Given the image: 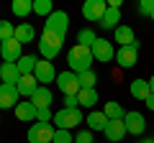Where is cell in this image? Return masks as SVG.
<instances>
[{"mask_svg": "<svg viewBox=\"0 0 154 143\" xmlns=\"http://www.w3.org/2000/svg\"><path fill=\"white\" fill-rule=\"evenodd\" d=\"M93 51L88 49V46H80L75 44L69 51H67V66H69V72H75V74H82V72L93 69Z\"/></svg>", "mask_w": 154, "mask_h": 143, "instance_id": "cell-1", "label": "cell"}, {"mask_svg": "<svg viewBox=\"0 0 154 143\" xmlns=\"http://www.w3.org/2000/svg\"><path fill=\"white\" fill-rule=\"evenodd\" d=\"M36 44H38V54H41V59L51 61V59H57V54H59L62 46H64V36H59V33L46 31V28H44V33H41V39H38Z\"/></svg>", "mask_w": 154, "mask_h": 143, "instance_id": "cell-2", "label": "cell"}, {"mask_svg": "<svg viewBox=\"0 0 154 143\" xmlns=\"http://www.w3.org/2000/svg\"><path fill=\"white\" fill-rule=\"evenodd\" d=\"M82 110L80 107H75V110H69V107H62L59 112H54V120H51V125L57 128V130H72V128H77L80 123H82Z\"/></svg>", "mask_w": 154, "mask_h": 143, "instance_id": "cell-3", "label": "cell"}, {"mask_svg": "<svg viewBox=\"0 0 154 143\" xmlns=\"http://www.w3.org/2000/svg\"><path fill=\"white\" fill-rule=\"evenodd\" d=\"M57 87H59V92L64 95V97H77L80 95V77H77L75 72H59L57 74Z\"/></svg>", "mask_w": 154, "mask_h": 143, "instance_id": "cell-4", "label": "cell"}, {"mask_svg": "<svg viewBox=\"0 0 154 143\" xmlns=\"http://www.w3.org/2000/svg\"><path fill=\"white\" fill-rule=\"evenodd\" d=\"M57 128L51 123H33L28 128V143H54Z\"/></svg>", "mask_w": 154, "mask_h": 143, "instance_id": "cell-5", "label": "cell"}, {"mask_svg": "<svg viewBox=\"0 0 154 143\" xmlns=\"http://www.w3.org/2000/svg\"><path fill=\"white\" fill-rule=\"evenodd\" d=\"M136 61H139V41H134L131 46H118L116 64L121 69H131V66H136Z\"/></svg>", "mask_w": 154, "mask_h": 143, "instance_id": "cell-6", "label": "cell"}, {"mask_svg": "<svg viewBox=\"0 0 154 143\" xmlns=\"http://www.w3.org/2000/svg\"><path fill=\"white\" fill-rule=\"evenodd\" d=\"M44 28H46V31L59 33V36H67V28H69V16H67L64 10H54V13L44 21Z\"/></svg>", "mask_w": 154, "mask_h": 143, "instance_id": "cell-7", "label": "cell"}, {"mask_svg": "<svg viewBox=\"0 0 154 143\" xmlns=\"http://www.w3.org/2000/svg\"><path fill=\"white\" fill-rule=\"evenodd\" d=\"M90 51H93V59L103 61V64H108V61L116 59V49H113V44H110L108 39H98L93 46H90Z\"/></svg>", "mask_w": 154, "mask_h": 143, "instance_id": "cell-8", "label": "cell"}, {"mask_svg": "<svg viewBox=\"0 0 154 143\" xmlns=\"http://www.w3.org/2000/svg\"><path fill=\"white\" fill-rule=\"evenodd\" d=\"M21 102V92L16 84H0V110H16Z\"/></svg>", "mask_w": 154, "mask_h": 143, "instance_id": "cell-9", "label": "cell"}, {"mask_svg": "<svg viewBox=\"0 0 154 143\" xmlns=\"http://www.w3.org/2000/svg\"><path fill=\"white\" fill-rule=\"evenodd\" d=\"M33 77H36V82L41 84V87H49V82H57V69H54V64L46 61V59H38Z\"/></svg>", "mask_w": 154, "mask_h": 143, "instance_id": "cell-10", "label": "cell"}, {"mask_svg": "<svg viewBox=\"0 0 154 143\" xmlns=\"http://www.w3.org/2000/svg\"><path fill=\"white\" fill-rule=\"evenodd\" d=\"M0 56H3V61H8V64H18V59L23 56V46L18 44L16 39H8L0 44Z\"/></svg>", "mask_w": 154, "mask_h": 143, "instance_id": "cell-11", "label": "cell"}, {"mask_svg": "<svg viewBox=\"0 0 154 143\" xmlns=\"http://www.w3.org/2000/svg\"><path fill=\"white\" fill-rule=\"evenodd\" d=\"M105 10H108V3L105 0H88L82 5V16H85V21H103V16H105Z\"/></svg>", "mask_w": 154, "mask_h": 143, "instance_id": "cell-12", "label": "cell"}, {"mask_svg": "<svg viewBox=\"0 0 154 143\" xmlns=\"http://www.w3.org/2000/svg\"><path fill=\"white\" fill-rule=\"evenodd\" d=\"M123 123H126V133L128 136H141L144 128H146V120H144V115L139 110H128L126 118H123Z\"/></svg>", "mask_w": 154, "mask_h": 143, "instance_id": "cell-13", "label": "cell"}, {"mask_svg": "<svg viewBox=\"0 0 154 143\" xmlns=\"http://www.w3.org/2000/svg\"><path fill=\"white\" fill-rule=\"evenodd\" d=\"M13 112H16V118H18L21 123H33V120H36V115H38L36 105H33L31 100H23V102H18Z\"/></svg>", "mask_w": 154, "mask_h": 143, "instance_id": "cell-14", "label": "cell"}, {"mask_svg": "<svg viewBox=\"0 0 154 143\" xmlns=\"http://www.w3.org/2000/svg\"><path fill=\"white\" fill-rule=\"evenodd\" d=\"M18 92H21V97H26V100H31L33 95H36V89L41 87V84L36 82V77L33 74H21V79H18Z\"/></svg>", "mask_w": 154, "mask_h": 143, "instance_id": "cell-15", "label": "cell"}, {"mask_svg": "<svg viewBox=\"0 0 154 143\" xmlns=\"http://www.w3.org/2000/svg\"><path fill=\"white\" fill-rule=\"evenodd\" d=\"M105 138H108L110 143H118L123 141V136H126V123L123 120H108V125H105Z\"/></svg>", "mask_w": 154, "mask_h": 143, "instance_id": "cell-16", "label": "cell"}, {"mask_svg": "<svg viewBox=\"0 0 154 143\" xmlns=\"http://www.w3.org/2000/svg\"><path fill=\"white\" fill-rule=\"evenodd\" d=\"M0 79H3V84H18V79H21L18 64H8V61H3V64H0Z\"/></svg>", "mask_w": 154, "mask_h": 143, "instance_id": "cell-17", "label": "cell"}, {"mask_svg": "<svg viewBox=\"0 0 154 143\" xmlns=\"http://www.w3.org/2000/svg\"><path fill=\"white\" fill-rule=\"evenodd\" d=\"M103 31H116V28L121 26V10L118 8H108L105 10V16H103V21L98 23Z\"/></svg>", "mask_w": 154, "mask_h": 143, "instance_id": "cell-18", "label": "cell"}, {"mask_svg": "<svg viewBox=\"0 0 154 143\" xmlns=\"http://www.w3.org/2000/svg\"><path fill=\"white\" fill-rule=\"evenodd\" d=\"M128 92H131L134 100H141V102H146V97L152 95V89H149V79H134L131 87H128Z\"/></svg>", "mask_w": 154, "mask_h": 143, "instance_id": "cell-19", "label": "cell"}, {"mask_svg": "<svg viewBox=\"0 0 154 143\" xmlns=\"http://www.w3.org/2000/svg\"><path fill=\"white\" fill-rule=\"evenodd\" d=\"M113 41H116L118 46H131L134 41H136V39H134V28H131V26H123V23H121V26L113 31Z\"/></svg>", "mask_w": 154, "mask_h": 143, "instance_id": "cell-20", "label": "cell"}, {"mask_svg": "<svg viewBox=\"0 0 154 143\" xmlns=\"http://www.w3.org/2000/svg\"><path fill=\"white\" fill-rule=\"evenodd\" d=\"M51 100H54V95H51V89L49 87H38L36 89V95L31 97V102L36 105V110H46L51 105Z\"/></svg>", "mask_w": 154, "mask_h": 143, "instance_id": "cell-21", "label": "cell"}, {"mask_svg": "<svg viewBox=\"0 0 154 143\" xmlns=\"http://www.w3.org/2000/svg\"><path fill=\"white\" fill-rule=\"evenodd\" d=\"M16 41H18L21 46L36 41V31H33L31 23H21V26H16Z\"/></svg>", "mask_w": 154, "mask_h": 143, "instance_id": "cell-22", "label": "cell"}, {"mask_svg": "<svg viewBox=\"0 0 154 143\" xmlns=\"http://www.w3.org/2000/svg\"><path fill=\"white\" fill-rule=\"evenodd\" d=\"M108 118L103 115V110H90L88 112V130H105Z\"/></svg>", "mask_w": 154, "mask_h": 143, "instance_id": "cell-23", "label": "cell"}, {"mask_svg": "<svg viewBox=\"0 0 154 143\" xmlns=\"http://www.w3.org/2000/svg\"><path fill=\"white\" fill-rule=\"evenodd\" d=\"M103 115L108 118V120H123L126 118V110H123L118 102H113V100H108V102L103 105Z\"/></svg>", "mask_w": 154, "mask_h": 143, "instance_id": "cell-24", "label": "cell"}, {"mask_svg": "<svg viewBox=\"0 0 154 143\" xmlns=\"http://www.w3.org/2000/svg\"><path fill=\"white\" fill-rule=\"evenodd\" d=\"M36 64H38V56L26 54V56L18 59V72H21V74H33V72H36Z\"/></svg>", "mask_w": 154, "mask_h": 143, "instance_id": "cell-25", "label": "cell"}, {"mask_svg": "<svg viewBox=\"0 0 154 143\" xmlns=\"http://www.w3.org/2000/svg\"><path fill=\"white\" fill-rule=\"evenodd\" d=\"M77 102H80V107H95V102H98V92H95V89H80Z\"/></svg>", "mask_w": 154, "mask_h": 143, "instance_id": "cell-26", "label": "cell"}, {"mask_svg": "<svg viewBox=\"0 0 154 143\" xmlns=\"http://www.w3.org/2000/svg\"><path fill=\"white\" fill-rule=\"evenodd\" d=\"M13 16H18V18H26L28 13H33V3L31 0H13Z\"/></svg>", "mask_w": 154, "mask_h": 143, "instance_id": "cell-27", "label": "cell"}, {"mask_svg": "<svg viewBox=\"0 0 154 143\" xmlns=\"http://www.w3.org/2000/svg\"><path fill=\"white\" fill-rule=\"evenodd\" d=\"M95 41H98V36H95V31L93 28H80V31H77V44L80 46H93Z\"/></svg>", "mask_w": 154, "mask_h": 143, "instance_id": "cell-28", "label": "cell"}, {"mask_svg": "<svg viewBox=\"0 0 154 143\" xmlns=\"http://www.w3.org/2000/svg\"><path fill=\"white\" fill-rule=\"evenodd\" d=\"M77 77H80V87H82V89H95V82H98V74H95L93 69L82 72V74H77Z\"/></svg>", "mask_w": 154, "mask_h": 143, "instance_id": "cell-29", "label": "cell"}, {"mask_svg": "<svg viewBox=\"0 0 154 143\" xmlns=\"http://www.w3.org/2000/svg\"><path fill=\"white\" fill-rule=\"evenodd\" d=\"M33 13H38V16L49 18L51 13H54V5H51V0H33Z\"/></svg>", "mask_w": 154, "mask_h": 143, "instance_id": "cell-30", "label": "cell"}, {"mask_svg": "<svg viewBox=\"0 0 154 143\" xmlns=\"http://www.w3.org/2000/svg\"><path fill=\"white\" fill-rule=\"evenodd\" d=\"M8 39H16V26L8 23V21H0V44L8 41Z\"/></svg>", "mask_w": 154, "mask_h": 143, "instance_id": "cell-31", "label": "cell"}, {"mask_svg": "<svg viewBox=\"0 0 154 143\" xmlns=\"http://www.w3.org/2000/svg\"><path fill=\"white\" fill-rule=\"evenodd\" d=\"M54 143H75V136H72V130H57Z\"/></svg>", "mask_w": 154, "mask_h": 143, "instance_id": "cell-32", "label": "cell"}, {"mask_svg": "<svg viewBox=\"0 0 154 143\" xmlns=\"http://www.w3.org/2000/svg\"><path fill=\"white\" fill-rule=\"evenodd\" d=\"M139 13L152 18L154 16V0H141V3H139Z\"/></svg>", "mask_w": 154, "mask_h": 143, "instance_id": "cell-33", "label": "cell"}, {"mask_svg": "<svg viewBox=\"0 0 154 143\" xmlns=\"http://www.w3.org/2000/svg\"><path fill=\"white\" fill-rule=\"evenodd\" d=\"M75 143H95L93 141V130H80L75 136Z\"/></svg>", "mask_w": 154, "mask_h": 143, "instance_id": "cell-34", "label": "cell"}, {"mask_svg": "<svg viewBox=\"0 0 154 143\" xmlns=\"http://www.w3.org/2000/svg\"><path fill=\"white\" fill-rule=\"evenodd\" d=\"M54 120V115H51V110L46 107V110H38V115H36V123H51Z\"/></svg>", "mask_w": 154, "mask_h": 143, "instance_id": "cell-35", "label": "cell"}, {"mask_svg": "<svg viewBox=\"0 0 154 143\" xmlns=\"http://www.w3.org/2000/svg\"><path fill=\"white\" fill-rule=\"evenodd\" d=\"M64 107H69V110H75V107H80V102H77V97H64Z\"/></svg>", "mask_w": 154, "mask_h": 143, "instance_id": "cell-36", "label": "cell"}, {"mask_svg": "<svg viewBox=\"0 0 154 143\" xmlns=\"http://www.w3.org/2000/svg\"><path fill=\"white\" fill-rule=\"evenodd\" d=\"M144 105H146L149 110H154V95H149V97H146V102H144Z\"/></svg>", "mask_w": 154, "mask_h": 143, "instance_id": "cell-37", "label": "cell"}, {"mask_svg": "<svg viewBox=\"0 0 154 143\" xmlns=\"http://www.w3.org/2000/svg\"><path fill=\"white\" fill-rule=\"evenodd\" d=\"M149 89H152V95H154V74L149 77Z\"/></svg>", "mask_w": 154, "mask_h": 143, "instance_id": "cell-38", "label": "cell"}, {"mask_svg": "<svg viewBox=\"0 0 154 143\" xmlns=\"http://www.w3.org/2000/svg\"><path fill=\"white\" fill-rule=\"evenodd\" d=\"M139 143H154V138H141Z\"/></svg>", "mask_w": 154, "mask_h": 143, "instance_id": "cell-39", "label": "cell"}, {"mask_svg": "<svg viewBox=\"0 0 154 143\" xmlns=\"http://www.w3.org/2000/svg\"><path fill=\"white\" fill-rule=\"evenodd\" d=\"M152 23H154V16H152Z\"/></svg>", "mask_w": 154, "mask_h": 143, "instance_id": "cell-40", "label": "cell"}]
</instances>
